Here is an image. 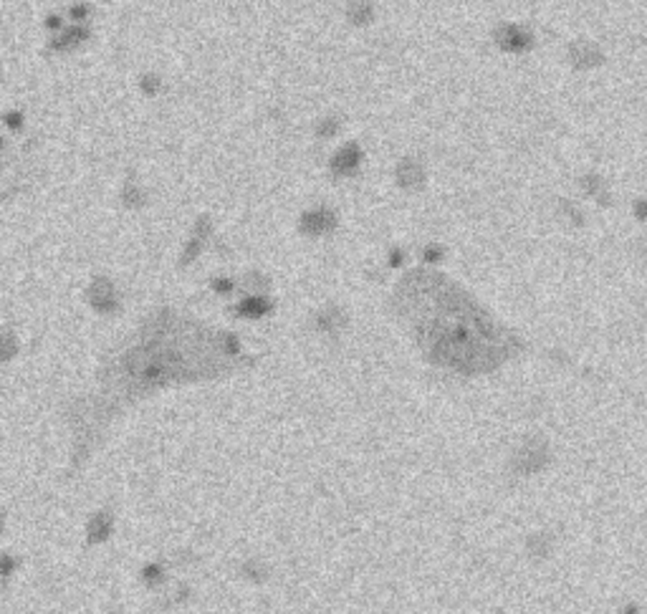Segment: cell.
<instances>
[{
  "label": "cell",
  "instance_id": "6da1fadb",
  "mask_svg": "<svg viewBox=\"0 0 647 614\" xmlns=\"http://www.w3.org/2000/svg\"><path fill=\"white\" fill-rule=\"evenodd\" d=\"M399 309L435 364L460 374H478L508 357L506 334L450 281L415 273L399 288Z\"/></svg>",
  "mask_w": 647,
  "mask_h": 614
},
{
  "label": "cell",
  "instance_id": "7a4b0ae2",
  "mask_svg": "<svg viewBox=\"0 0 647 614\" xmlns=\"http://www.w3.org/2000/svg\"><path fill=\"white\" fill-rule=\"evenodd\" d=\"M212 339L205 331H185L179 327H160L147 334L134 349L122 359V372L127 384L147 389L164 384L167 380H182L185 374L203 372L212 362V351L200 347H210Z\"/></svg>",
  "mask_w": 647,
  "mask_h": 614
},
{
  "label": "cell",
  "instance_id": "3957f363",
  "mask_svg": "<svg viewBox=\"0 0 647 614\" xmlns=\"http://www.w3.org/2000/svg\"><path fill=\"white\" fill-rule=\"evenodd\" d=\"M624 614H639V609H637V606H635V604H630V606H627V612H624Z\"/></svg>",
  "mask_w": 647,
  "mask_h": 614
}]
</instances>
